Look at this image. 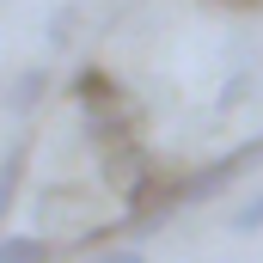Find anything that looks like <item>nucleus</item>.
I'll return each mask as SVG.
<instances>
[{
    "label": "nucleus",
    "mask_w": 263,
    "mask_h": 263,
    "mask_svg": "<svg viewBox=\"0 0 263 263\" xmlns=\"http://www.w3.org/2000/svg\"><path fill=\"white\" fill-rule=\"evenodd\" d=\"M233 227H239V233H263V196H251V202H245V208L233 214Z\"/></svg>",
    "instance_id": "f03ea898"
},
{
    "label": "nucleus",
    "mask_w": 263,
    "mask_h": 263,
    "mask_svg": "<svg viewBox=\"0 0 263 263\" xmlns=\"http://www.w3.org/2000/svg\"><path fill=\"white\" fill-rule=\"evenodd\" d=\"M0 263H55V245L31 239V233H6L0 239Z\"/></svg>",
    "instance_id": "f257e3e1"
},
{
    "label": "nucleus",
    "mask_w": 263,
    "mask_h": 263,
    "mask_svg": "<svg viewBox=\"0 0 263 263\" xmlns=\"http://www.w3.org/2000/svg\"><path fill=\"white\" fill-rule=\"evenodd\" d=\"M92 263H147V257H141L135 245H110V251H98Z\"/></svg>",
    "instance_id": "7ed1b4c3"
}]
</instances>
